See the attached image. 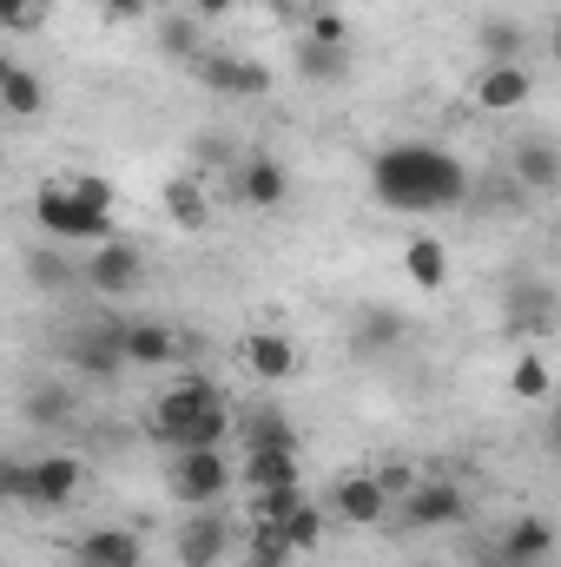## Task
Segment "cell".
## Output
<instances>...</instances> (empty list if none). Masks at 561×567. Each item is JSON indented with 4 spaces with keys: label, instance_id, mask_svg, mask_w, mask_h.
Masks as SVG:
<instances>
[{
    "label": "cell",
    "instance_id": "6da1fadb",
    "mask_svg": "<svg viewBox=\"0 0 561 567\" xmlns=\"http://www.w3.org/2000/svg\"><path fill=\"white\" fill-rule=\"evenodd\" d=\"M370 192L390 205V212H442V205H456L462 192H469V172H462V158L456 152H442V145H390V152H377L370 158Z\"/></svg>",
    "mask_w": 561,
    "mask_h": 567
},
{
    "label": "cell",
    "instance_id": "7a4b0ae2",
    "mask_svg": "<svg viewBox=\"0 0 561 567\" xmlns=\"http://www.w3.org/2000/svg\"><path fill=\"white\" fill-rule=\"evenodd\" d=\"M33 225H40L47 238H60V245H106V238H120L113 212L73 198L67 185H40V192H33Z\"/></svg>",
    "mask_w": 561,
    "mask_h": 567
},
{
    "label": "cell",
    "instance_id": "3957f363",
    "mask_svg": "<svg viewBox=\"0 0 561 567\" xmlns=\"http://www.w3.org/2000/svg\"><path fill=\"white\" fill-rule=\"evenodd\" d=\"M80 482H86V462L80 455H33V462H20V508L60 515L80 495Z\"/></svg>",
    "mask_w": 561,
    "mask_h": 567
},
{
    "label": "cell",
    "instance_id": "277c9868",
    "mask_svg": "<svg viewBox=\"0 0 561 567\" xmlns=\"http://www.w3.org/2000/svg\"><path fill=\"white\" fill-rule=\"evenodd\" d=\"M165 482L185 508H218V495L232 488V462H225V449H172Z\"/></svg>",
    "mask_w": 561,
    "mask_h": 567
},
{
    "label": "cell",
    "instance_id": "5b68a950",
    "mask_svg": "<svg viewBox=\"0 0 561 567\" xmlns=\"http://www.w3.org/2000/svg\"><path fill=\"white\" fill-rule=\"evenodd\" d=\"M80 284H86L93 297H126V290H140L145 284V251L133 245V238H106V245L86 251Z\"/></svg>",
    "mask_w": 561,
    "mask_h": 567
},
{
    "label": "cell",
    "instance_id": "8992f818",
    "mask_svg": "<svg viewBox=\"0 0 561 567\" xmlns=\"http://www.w3.org/2000/svg\"><path fill=\"white\" fill-rule=\"evenodd\" d=\"M212 403H225V396H218V383H212L205 370L178 377V383H172V390H159V403H152V435H159L165 449H178L185 423H192L198 410H212Z\"/></svg>",
    "mask_w": 561,
    "mask_h": 567
},
{
    "label": "cell",
    "instance_id": "52a82bcc",
    "mask_svg": "<svg viewBox=\"0 0 561 567\" xmlns=\"http://www.w3.org/2000/svg\"><path fill=\"white\" fill-rule=\"evenodd\" d=\"M192 73H198L218 100H265V93L278 86V73H272L265 60H238V53H198Z\"/></svg>",
    "mask_w": 561,
    "mask_h": 567
},
{
    "label": "cell",
    "instance_id": "ba28073f",
    "mask_svg": "<svg viewBox=\"0 0 561 567\" xmlns=\"http://www.w3.org/2000/svg\"><path fill=\"white\" fill-rule=\"evenodd\" d=\"M549 561H555V528L542 515H522L489 542V555L476 567H549Z\"/></svg>",
    "mask_w": 561,
    "mask_h": 567
},
{
    "label": "cell",
    "instance_id": "9c48e42d",
    "mask_svg": "<svg viewBox=\"0 0 561 567\" xmlns=\"http://www.w3.org/2000/svg\"><path fill=\"white\" fill-rule=\"evenodd\" d=\"M67 363L86 377V383H113L120 370H126V357H120V323H80V330H67Z\"/></svg>",
    "mask_w": 561,
    "mask_h": 567
},
{
    "label": "cell",
    "instance_id": "30bf717a",
    "mask_svg": "<svg viewBox=\"0 0 561 567\" xmlns=\"http://www.w3.org/2000/svg\"><path fill=\"white\" fill-rule=\"evenodd\" d=\"M225 548H232V522H225L218 508H192V515L172 528V555H178V567H218Z\"/></svg>",
    "mask_w": 561,
    "mask_h": 567
},
{
    "label": "cell",
    "instance_id": "8fae6325",
    "mask_svg": "<svg viewBox=\"0 0 561 567\" xmlns=\"http://www.w3.org/2000/svg\"><path fill=\"white\" fill-rule=\"evenodd\" d=\"M232 192H238V205H252V212H278L284 198H290V172H284L278 158H265V152H245V158L232 165Z\"/></svg>",
    "mask_w": 561,
    "mask_h": 567
},
{
    "label": "cell",
    "instance_id": "7c38bea8",
    "mask_svg": "<svg viewBox=\"0 0 561 567\" xmlns=\"http://www.w3.org/2000/svg\"><path fill=\"white\" fill-rule=\"evenodd\" d=\"M469 522V495L456 482H417L404 495V528H462Z\"/></svg>",
    "mask_w": 561,
    "mask_h": 567
},
{
    "label": "cell",
    "instance_id": "4fadbf2b",
    "mask_svg": "<svg viewBox=\"0 0 561 567\" xmlns=\"http://www.w3.org/2000/svg\"><path fill=\"white\" fill-rule=\"evenodd\" d=\"M120 357L140 363V370H159V363H178V357H185V337H178L172 323L133 317V323H120Z\"/></svg>",
    "mask_w": 561,
    "mask_h": 567
},
{
    "label": "cell",
    "instance_id": "5bb4252c",
    "mask_svg": "<svg viewBox=\"0 0 561 567\" xmlns=\"http://www.w3.org/2000/svg\"><path fill=\"white\" fill-rule=\"evenodd\" d=\"M529 93H536V73H529L522 60H509V66H482V73H476V106H482V113H522Z\"/></svg>",
    "mask_w": 561,
    "mask_h": 567
},
{
    "label": "cell",
    "instance_id": "9a60e30c",
    "mask_svg": "<svg viewBox=\"0 0 561 567\" xmlns=\"http://www.w3.org/2000/svg\"><path fill=\"white\" fill-rule=\"evenodd\" d=\"M145 548L133 528H86L73 542V567H140Z\"/></svg>",
    "mask_w": 561,
    "mask_h": 567
},
{
    "label": "cell",
    "instance_id": "2e32d148",
    "mask_svg": "<svg viewBox=\"0 0 561 567\" xmlns=\"http://www.w3.org/2000/svg\"><path fill=\"white\" fill-rule=\"evenodd\" d=\"M232 435L245 442V449H290L297 455V423L272 410V403H252V410H232Z\"/></svg>",
    "mask_w": 561,
    "mask_h": 567
},
{
    "label": "cell",
    "instance_id": "e0dca14e",
    "mask_svg": "<svg viewBox=\"0 0 561 567\" xmlns=\"http://www.w3.org/2000/svg\"><path fill=\"white\" fill-rule=\"evenodd\" d=\"M357 350L364 357H390V350H404L410 343V317L404 310H390V303H370V310H357Z\"/></svg>",
    "mask_w": 561,
    "mask_h": 567
},
{
    "label": "cell",
    "instance_id": "ac0fdd59",
    "mask_svg": "<svg viewBox=\"0 0 561 567\" xmlns=\"http://www.w3.org/2000/svg\"><path fill=\"white\" fill-rule=\"evenodd\" d=\"M330 508L350 522V528H377L384 515H390V502H384V488H377V475H344L337 488H330Z\"/></svg>",
    "mask_w": 561,
    "mask_h": 567
},
{
    "label": "cell",
    "instance_id": "d6986e66",
    "mask_svg": "<svg viewBox=\"0 0 561 567\" xmlns=\"http://www.w3.org/2000/svg\"><path fill=\"white\" fill-rule=\"evenodd\" d=\"M245 370H252L258 383H290V377H297V343L278 337V330H252V337H245Z\"/></svg>",
    "mask_w": 561,
    "mask_h": 567
},
{
    "label": "cell",
    "instance_id": "ffe728a7",
    "mask_svg": "<svg viewBox=\"0 0 561 567\" xmlns=\"http://www.w3.org/2000/svg\"><path fill=\"white\" fill-rule=\"evenodd\" d=\"M509 178H516V192H555L561 185V152L549 140H522L509 152Z\"/></svg>",
    "mask_w": 561,
    "mask_h": 567
},
{
    "label": "cell",
    "instance_id": "44dd1931",
    "mask_svg": "<svg viewBox=\"0 0 561 567\" xmlns=\"http://www.w3.org/2000/svg\"><path fill=\"white\" fill-rule=\"evenodd\" d=\"M232 482H245L252 495L258 488H290L297 482V455L290 449H245V462L232 468Z\"/></svg>",
    "mask_w": 561,
    "mask_h": 567
},
{
    "label": "cell",
    "instance_id": "7402d4cb",
    "mask_svg": "<svg viewBox=\"0 0 561 567\" xmlns=\"http://www.w3.org/2000/svg\"><path fill=\"white\" fill-rule=\"evenodd\" d=\"M73 410H80V396H73L67 383H33V390L20 396V416H27L33 429H67Z\"/></svg>",
    "mask_w": 561,
    "mask_h": 567
},
{
    "label": "cell",
    "instance_id": "603a6c76",
    "mask_svg": "<svg viewBox=\"0 0 561 567\" xmlns=\"http://www.w3.org/2000/svg\"><path fill=\"white\" fill-rule=\"evenodd\" d=\"M165 218L178 225V231H205L212 225V198H205V185L198 178H165Z\"/></svg>",
    "mask_w": 561,
    "mask_h": 567
},
{
    "label": "cell",
    "instance_id": "cb8c5ba5",
    "mask_svg": "<svg viewBox=\"0 0 561 567\" xmlns=\"http://www.w3.org/2000/svg\"><path fill=\"white\" fill-rule=\"evenodd\" d=\"M549 317H555V297L542 284H509V337H536L549 330Z\"/></svg>",
    "mask_w": 561,
    "mask_h": 567
},
{
    "label": "cell",
    "instance_id": "d4e9b609",
    "mask_svg": "<svg viewBox=\"0 0 561 567\" xmlns=\"http://www.w3.org/2000/svg\"><path fill=\"white\" fill-rule=\"evenodd\" d=\"M297 73L310 86H337L350 80V47H324V40H297Z\"/></svg>",
    "mask_w": 561,
    "mask_h": 567
},
{
    "label": "cell",
    "instance_id": "484cf974",
    "mask_svg": "<svg viewBox=\"0 0 561 567\" xmlns=\"http://www.w3.org/2000/svg\"><path fill=\"white\" fill-rule=\"evenodd\" d=\"M404 278L417 284V290H442V284H449V251H442V238H410V245H404Z\"/></svg>",
    "mask_w": 561,
    "mask_h": 567
},
{
    "label": "cell",
    "instance_id": "4316f807",
    "mask_svg": "<svg viewBox=\"0 0 561 567\" xmlns=\"http://www.w3.org/2000/svg\"><path fill=\"white\" fill-rule=\"evenodd\" d=\"M40 106H47L40 73H33V66H13L7 86H0V120H40Z\"/></svg>",
    "mask_w": 561,
    "mask_h": 567
},
{
    "label": "cell",
    "instance_id": "83f0119b",
    "mask_svg": "<svg viewBox=\"0 0 561 567\" xmlns=\"http://www.w3.org/2000/svg\"><path fill=\"white\" fill-rule=\"evenodd\" d=\"M272 528L284 535L290 555H317V548H324V508H317V502H297V508H290L284 522H272Z\"/></svg>",
    "mask_w": 561,
    "mask_h": 567
},
{
    "label": "cell",
    "instance_id": "f1b7e54d",
    "mask_svg": "<svg viewBox=\"0 0 561 567\" xmlns=\"http://www.w3.org/2000/svg\"><path fill=\"white\" fill-rule=\"evenodd\" d=\"M152 33H159V53H165V60H185V66H192V60L205 53V47H198V20H192V13H159V20H152Z\"/></svg>",
    "mask_w": 561,
    "mask_h": 567
},
{
    "label": "cell",
    "instance_id": "f546056e",
    "mask_svg": "<svg viewBox=\"0 0 561 567\" xmlns=\"http://www.w3.org/2000/svg\"><path fill=\"white\" fill-rule=\"evenodd\" d=\"M482 53H489V66H509L529 53V33L516 20H482Z\"/></svg>",
    "mask_w": 561,
    "mask_h": 567
},
{
    "label": "cell",
    "instance_id": "4dcf8cb0",
    "mask_svg": "<svg viewBox=\"0 0 561 567\" xmlns=\"http://www.w3.org/2000/svg\"><path fill=\"white\" fill-rule=\"evenodd\" d=\"M27 278H33V290H67V284H80V265H67L53 245H40V251H27Z\"/></svg>",
    "mask_w": 561,
    "mask_h": 567
},
{
    "label": "cell",
    "instance_id": "1f68e13d",
    "mask_svg": "<svg viewBox=\"0 0 561 567\" xmlns=\"http://www.w3.org/2000/svg\"><path fill=\"white\" fill-rule=\"evenodd\" d=\"M549 383H555V377H549V363H542L536 350H529V357H516V370H509V390H516L522 403H542V396H549Z\"/></svg>",
    "mask_w": 561,
    "mask_h": 567
},
{
    "label": "cell",
    "instance_id": "d6a6232c",
    "mask_svg": "<svg viewBox=\"0 0 561 567\" xmlns=\"http://www.w3.org/2000/svg\"><path fill=\"white\" fill-rule=\"evenodd\" d=\"M297 502H304V488H297V482H290V488H258V495H252L258 522H284V515H290Z\"/></svg>",
    "mask_w": 561,
    "mask_h": 567
},
{
    "label": "cell",
    "instance_id": "836d02e7",
    "mask_svg": "<svg viewBox=\"0 0 561 567\" xmlns=\"http://www.w3.org/2000/svg\"><path fill=\"white\" fill-rule=\"evenodd\" d=\"M304 40H324V47H350V20L324 7V13H310V20H304Z\"/></svg>",
    "mask_w": 561,
    "mask_h": 567
},
{
    "label": "cell",
    "instance_id": "e575fe53",
    "mask_svg": "<svg viewBox=\"0 0 561 567\" xmlns=\"http://www.w3.org/2000/svg\"><path fill=\"white\" fill-rule=\"evenodd\" d=\"M245 561H272V567H290V548H284V535L272 528V522H258L252 528V555Z\"/></svg>",
    "mask_w": 561,
    "mask_h": 567
},
{
    "label": "cell",
    "instance_id": "d590c367",
    "mask_svg": "<svg viewBox=\"0 0 561 567\" xmlns=\"http://www.w3.org/2000/svg\"><path fill=\"white\" fill-rule=\"evenodd\" d=\"M377 488H384V502H404V495L417 488V468H410V462H384V468H377Z\"/></svg>",
    "mask_w": 561,
    "mask_h": 567
},
{
    "label": "cell",
    "instance_id": "8d00e7d4",
    "mask_svg": "<svg viewBox=\"0 0 561 567\" xmlns=\"http://www.w3.org/2000/svg\"><path fill=\"white\" fill-rule=\"evenodd\" d=\"M0 27L33 33V27H40V0H0Z\"/></svg>",
    "mask_w": 561,
    "mask_h": 567
},
{
    "label": "cell",
    "instance_id": "74e56055",
    "mask_svg": "<svg viewBox=\"0 0 561 567\" xmlns=\"http://www.w3.org/2000/svg\"><path fill=\"white\" fill-rule=\"evenodd\" d=\"M67 192H73V198H86V205H100V212H113V185H106V178H93V172H80Z\"/></svg>",
    "mask_w": 561,
    "mask_h": 567
},
{
    "label": "cell",
    "instance_id": "f35d334b",
    "mask_svg": "<svg viewBox=\"0 0 561 567\" xmlns=\"http://www.w3.org/2000/svg\"><path fill=\"white\" fill-rule=\"evenodd\" d=\"M7 502H20V455L0 449V508H7Z\"/></svg>",
    "mask_w": 561,
    "mask_h": 567
},
{
    "label": "cell",
    "instance_id": "ab89813d",
    "mask_svg": "<svg viewBox=\"0 0 561 567\" xmlns=\"http://www.w3.org/2000/svg\"><path fill=\"white\" fill-rule=\"evenodd\" d=\"M100 7H106V20H126V27L152 20V0H100Z\"/></svg>",
    "mask_w": 561,
    "mask_h": 567
},
{
    "label": "cell",
    "instance_id": "60d3db41",
    "mask_svg": "<svg viewBox=\"0 0 561 567\" xmlns=\"http://www.w3.org/2000/svg\"><path fill=\"white\" fill-rule=\"evenodd\" d=\"M232 7H238V0H185L192 20H218V13H232Z\"/></svg>",
    "mask_w": 561,
    "mask_h": 567
},
{
    "label": "cell",
    "instance_id": "b9f144b4",
    "mask_svg": "<svg viewBox=\"0 0 561 567\" xmlns=\"http://www.w3.org/2000/svg\"><path fill=\"white\" fill-rule=\"evenodd\" d=\"M13 66H20V60H13V53L0 47V86H7V73H13Z\"/></svg>",
    "mask_w": 561,
    "mask_h": 567
},
{
    "label": "cell",
    "instance_id": "7bdbcfd3",
    "mask_svg": "<svg viewBox=\"0 0 561 567\" xmlns=\"http://www.w3.org/2000/svg\"><path fill=\"white\" fill-rule=\"evenodd\" d=\"M272 7H284V13H297V0H272Z\"/></svg>",
    "mask_w": 561,
    "mask_h": 567
},
{
    "label": "cell",
    "instance_id": "ee69618b",
    "mask_svg": "<svg viewBox=\"0 0 561 567\" xmlns=\"http://www.w3.org/2000/svg\"><path fill=\"white\" fill-rule=\"evenodd\" d=\"M245 567H272V561H245Z\"/></svg>",
    "mask_w": 561,
    "mask_h": 567
},
{
    "label": "cell",
    "instance_id": "f6af8a7d",
    "mask_svg": "<svg viewBox=\"0 0 561 567\" xmlns=\"http://www.w3.org/2000/svg\"><path fill=\"white\" fill-rule=\"evenodd\" d=\"M549 567H555V561H549Z\"/></svg>",
    "mask_w": 561,
    "mask_h": 567
}]
</instances>
